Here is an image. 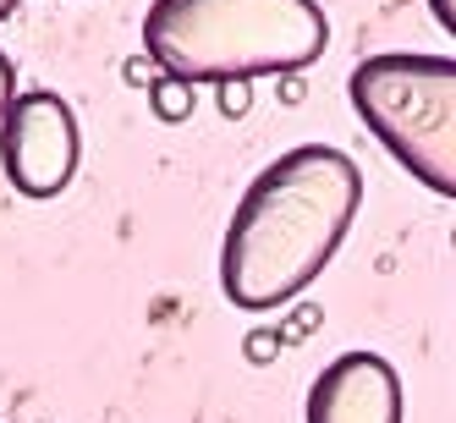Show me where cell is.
Returning a JSON list of instances; mask_svg holds the SVG:
<instances>
[{"label": "cell", "instance_id": "cell-12", "mask_svg": "<svg viewBox=\"0 0 456 423\" xmlns=\"http://www.w3.org/2000/svg\"><path fill=\"white\" fill-rule=\"evenodd\" d=\"M281 100H286V105H297V100H303V83H297V77H286V83H281Z\"/></svg>", "mask_w": 456, "mask_h": 423}, {"label": "cell", "instance_id": "cell-5", "mask_svg": "<svg viewBox=\"0 0 456 423\" xmlns=\"http://www.w3.org/2000/svg\"><path fill=\"white\" fill-rule=\"evenodd\" d=\"M308 423H402V374L379 352H341L303 402Z\"/></svg>", "mask_w": 456, "mask_h": 423}, {"label": "cell", "instance_id": "cell-9", "mask_svg": "<svg viewBox=\"0 0 456 423\" xmlns=\"http://www.w3.org/2000/svg\"><path fill=\"white\" fill-rule=\"evenodd\" d=\"M314 330H319V308H303L297 319L281 324V341H303V336H314Z\"/></svg>", "mask_w": 456, "mask_h": 423}, {"label": "cell", "instance_id": "cell-7", "mask_svg": "<svg viewBox=\"0 0 456 423\" xmlns=\"http://www.w3.org/2000/svg\"><path fill=\"white\" fill-rule=\"evenodd\" d=\"M242 352H248V363H275V352H281V330H253V336L242 341Z\"/></svg>", "mask_w": 456, "mask_h": 423}, {"label": "cell", "instance_id": "cell-10", "mask_svg": "<svg viewBox=\"0 0 456 423\" xmlns=\"http://www.w3.org/2000/svg\"><path fill=\"white\" fill-rule=\"evenodd\" d=\"M17 72H12V61H6V50H0V121H6V110H12V100H17Z\"/></svg>", "mask_w": 456, "mask_h": 423}, {"label": "cell", "instance_id": "cell-11", "mask_svg": "<svg viewBox=\"0 0 456 423\" xmlns=\"http://www.w3.org/2000/svg\"><path fill=\"white\" fill-rule=\"evenodd\" d=\"M429 12H435V22L445 28V34L456 39V0H429Z\"/></svg>", "mask_w": 456, "mask_h": 423}, {"label": "cell", "instance_id": "cell-2", "mask_svg": "<svg viewBox=\"0 0 456 423\" xmlns=\"http://www.w3.org/2000/svg\"><path fill=\"white\" fill-rule=\"evenodd\" d=\"M330 45L319 0H149L143 55L182 83L297 77Z\"/></svg>", "mask_w": 456, "mask_h": 423}, {"label": "cell", "instance_id": "cell-3", "mask_svg": "<svg viewBox=\"0 0 456 423\" xmlns=\"http://www.w3.org/2000/svg\"><path fill=\"white\" fill-rule=\"evenodd\" d=\"M346 94L379 149H390L412 182L456 204V55H369L352 67Z\"/></svg>", "mask_w": 456, "mask_h": 423}, {"label": "cell", "instance_id": "cell-6", "mask_svg": "<svg viewBox=\"0 0 456 423\" xmlns=\"http://www.w3.org/2000/svg\"><path fill=\"white\" fill-rule=\"evenodd\" d=\"M192 100H199V94H192V83H182V77H166V72H159V77L149 83V105H154L159 121H187V116H192Z\"/></svg>", "mask_w": 456, "mask_h": 423}, {"label": "cell", "instance_id": "cell-14", "mask_svg": "<svg viewBox=\"0 0 456 423\" xmlns=\"http://www.w3.org/2000/svg\"><path fill=\"white\" fill-rule=\"evenodd\" d=\"M451 248H456V232H451Z\"/></svg>", "mask_w": 456, "mask_h": 423}, {"label": "cell", "instance_id": "cell-8", "mask_svg": "<svg viewBox=\"0 0 456 423\" xmlns=\"http://www.w3.org/2000/svg\"><path fill=\"white\" fill-rule=\"evenodd\" d=\"M248 105H253V88L248 83H220V116H248Z\"/></svg>", "mask_w": 456, "mask_h": 423}, {"label": "cell", "instance_id": "cell-13", "mask_svg": "<svg viewBox=\"0 0 456 423\" xmlns=\"http://www.w3.org/2000/svg\"><path fill=\"white\" fill-rule=\"evenodd\" d=\"M12 12H17V0H0V22H6Z\"/></svg>", "mask_w": 456, "mask_h": 423}, {"label": "cell", "instance_id": "cell-1", "mask_svg": "<svg viewBox=\"0 0 456 423\" xmlns=\"http://www.w3.org/2000/svg\"><path fill=\"white\" fill-rule=\"evenodd\" d=\"M363 171L336 143H297L248 182L220 242V291L242 313H270L308 291L346 242Z\"/></svg>", "mask_w": 456, "mask_h": 423}, {"label": "cell", "instance_id": "cell-4", "mask_svg": "<svg viewBox=\"0 0 456 423\" xmlns=\"http://www.w3.org/2000/svg\"><path fill=\"white\" fill-rule=\"evenodd\" d=\"M83 159V133L72 105L50 88H22L6 121H0V171L22 199H55L67 192Z\"/></svg>", "mask_w": 456, "mask_h": 423}]
</instances>
